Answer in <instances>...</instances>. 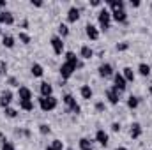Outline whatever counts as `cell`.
<instances>
[{
    "label": "cell",
    "instance_id": "44dd1931",
    "mask_svg": "<svg viewBox=\"0 0 152 150\" xmlns=\"http://www.w3.org/2000/svg\"><path fill=\"white\" fill-rule=\"evenodd\" d=\"M108 5L112 7V12H113V11H124V5H126V4H124L122 0H110Z\"/></svg>",
    "mask_w": 152,
    "mask_h": 150
},
{
    "label": "cell",
    "instance_id": "8fae6325",
    "mask_svg": "<svg viewBox=\"0 0 152 150\" xmlns=\"http://www.w3.org/2000/svg\"><path fill=\"white\" fill-rule=\"evenodd\" d=\"M0 23L12 25V23H14V16H12V12H9V11H2V9H0Z\"/></svg>",
    "mask_w": 152,
    "mask_h": 150
},
{
    "label": "cell",
    "instance_id": "2e32d148",
    "mask_svg": "<svg viewBox=\"0 0 152 150\" xmlns=\"http://www.w3.org/2000/svg\"><path fill=\"white\" fill-rule=\"evenodd\" d=\"M112 18H113L117 23H126V21H127L126 11H113V12H112Z\"/></svg>",
    "mask_w": 152,
    "mask_h": 150
},
{
    "label": "cell",
    "instance_id": "4fadbf2b",
    "mask_svg": "<svg viewBox=\"0 0 152 150\" xmlns=\"http://www.w3.org/2000/svg\"><path fill=\"white\" fill-rule=\"evenodd\" d=\"M66 62H67V64H71V66H75L76 69L83 66V64H81V62L78 60V57H76L73 51H67V53H66Z\"/></svg>",
    "mask_w": 152,
    "mask_h": 150
},
{
    "label": "cell",
    "instance_id": "bcb514c9",
    "mask_svg": "<svg viewBox=\"0 0 152 150\" xmlns=\"http://www.w3.org/2000/svg\"><path fill=\"white\" fill-rule=\"evenodd\" d=\"M67 150H73V149H67Z\"/></svg>",
    "mask_w": 152,
    "mask_h": 150
},
{
    "label": "cell",
    "instance_id": "f35d334b",
    "mask_svg": "<svg viewBox=\"0 0 152 150\" xmlns=\"http://www.w3.org/2000/svg\"><path fill=\"white\" fill-rule=\"evenodd\" d=\"M32 5H36V7H42V2H41V0H32Z\"/></svg>",
    "mask_w": 152,
    "mask_h": 150
},
{
    "label": "cell",
    "instance_id": "7a4b0ae2",
    "mask_svg": "<svg viewBox=\"0 0 152 150\" xmlns=\"http://www.w3.org/2000/svg\"><path fill=\"white\" fill-rule=\"evenodd\" d=\"M57 104H58V101L53 95H50V97H39V106H41L42 111H51V110L57 108Z\"/></svg>",
    "mask_w": 152,
    "mask_h": 150
},
{
    "label": "cell",
    "instance_id": "836d02e7",
    "mask_svg": "<svg viewBox=\"0 0 152 150\" xmlns=\"http://www.w3.org/2000/svg\"><path fill=\"white\" fill-rule=\"evenodd\" d=\"M127 48H129L127 42H120V44H117V50H118V51H126Z\"/></svg>",
    "mask_w": 152,
    "mask_h": 150
},
{
    "label": "cell",
    "instance_id": "7bdbcfd3",
    "mask_svg": "<svg viewBox=\"0 0 152 150\" xmlns=\"http://www.w3.org/2000/svg\"><path fill=\"white\" fill-rule=\"evenodd\" d=\"M115 150H127V149H126V147H117Z\"/></svg>",
    "mask_w": 152,
    "mask_h": 150
},
{
    "label": "cell",
    "instance_id": "3957f363",
    "mask_svg": "<svg viewBox=\"0 0 152 150\" xmlns=\"http://www.w3.org/2000/svg\"><path fill=\"white\" fill-rule=\"evenodd\" d=\"M62 101H64V104H66V106H67V108H69L73 113H76V115H78V113L81 111V110H80V104L76 103V99L71 95V94H66V95L62 97Z\"/></svg>",
    "mask_w": 152,
    "mask_h": 150
},
{
    "label": "cell",
    "instance_id": "cb8c5ba5",
    "mask_svg": "<svg viewBox=\"0 0 152 150\" xmlns=\"http://www.w3.org/2000/svg\"><path fill=\"white\" fill-rule=\"evenodd\" d=\"M122 76L126 78V81H134V71H133L131 67H124Z\"/></svg>",
    "mask_w": 152,
    "mask_h": 150
},
{
    "label": "cell",
    "instance_id": "b9f144b4",
    "mask_svg": "<svg viewBox=\"0 0 152 150\" xmlns=\"http://www.w3.org/2000/svg\"><path fill=\"white\" fill-rule=\"evenodd\" d=\"M131 5H133V7H140V2H138V0L133 2V0H131Z\"/></svg>",
    "mask_w": 152,
    "mask_h": 150
},
{
    "label": "cell",
    "instance_id": "83f0119b",
    "mask_svg": "<svg viewBox=\"0 0 152 150\" xmlns=\"http://www.w3.org/2000/svg\"><path fill=\"white\" fill-rule=\"evenodd\" d=\"M80 149H81V150H94V149H92V143H90V140H88V138H81V140H80Z\"/></svg>",
    "mask_w": 152,
    "mask_h": 150
},
{
    "label": "cell",
    "instance_id": "f1b7e54d",
    "mask_svg": "<svg viewBox=\"0 0 152 150\" xmlns=\"http://www.w3.org/2000/svg\"><path fill=\"white\" fill-rule=\"evenodd\" d=\"M58 34H60V37L69 36V27H67V25H64V23H60V25H58Z\"/></svg>",
    "mask_w": 152,
    "mask_h": 150
},
{
    "label": "cell",
    "instance_id": "30bf717a",
    "mask_svg": "<svg viewBox=\"0 0 152 150\" xmlns=\"http://www.w3.org/2000/svg\"><path fill=\"white\" fill-rule=\"evenodd\" d=\"M85 34L88 36V39H92V41H97V39H99V30H97L92 23H87V27H85Z\"/></svg>",
    "mask_w": 152,
    "mask_h": 150
},
{
    "label": "cell",
    "instance_id": "7dc6e473",
    "mask_svg": "<svg viewBox=\"0 0 152 150\" xmlns=\"http://www.w3.org/2000/svg\"><path fill=\"white\" fill-rule=\"evenodd\" d=\"M0 32H2V30H0Z\"/></svg>",
    "mask_w": 152,
    "mask_h": 150
},
{
    "label": "cell",
    "instance_id": "f6af8a7d",
    "mask_svg": "<svg viewBox=\"0 0 152 150\" xmlns=\"http://www.w3.org/2000/svg\"><path fill=\"white\" fill-rule=\"evenodd\" d=\"M46 150H53V149H51V147H48V149H46Z\"/></svg>",
    "mask_w": 152,
    "mask_h": 150
},
{
    "label": "cell",
    "instance_id": "74e56055",
    "mask_svg": "<svg viewBox=\"0 0 152 150\" xmlns=\"http://www.w3.org/2000/svg\"><path fill=\"white\" fill-rule=\"evenodd\" d=\"M9 85H11V87H18V81H16V78H9Z\"/></svg>",
    "mask_w": 152,
    "mask_h": 150
},
{
    "label": "cell",
    "instance_id": "8992f818",
    "mask_svg": "<svg viewBox=\"0 0 152 150\" xmlns=\"http://www.w3.org/2000/svg\"><path fill=\"white\" fill-rule=\"evenodd\" d=\"M113 79H115V85H113V88H117L118 92H124L126 90V78L122 76V73H117V74H113Z\"/></svg>",
    "mask_w": 152,
    "mask_h": 150
},
{
    "label": "cell",
    "instance_id": "1f68e13d",
    "mask_svg": "<svg viewBox=\"0 0 152 150\" xmlns=\"http://www.w3.org/2000/svg\"><path fill=\"white\" fill-rule=\"evenodd\" d=\"M51 149H53V150H64V143H62L60 140H53Z\"/></svg>",
    "mask_w": 152,
    "mask_h": 150
},
{
    "label": "cell",
    "instance_id": "d6986e66",
    "mask_svg": "<svg viewBox=\"0 0 152 150\" xmlns=\"http://www.w3.org/2000/svg\"><path fill=\"white\" fill-rule=\"evenodd\" d=\"M140 136H142V125H140L138 122H134V124L131 125V138L136 140V138H140Z\"/></svg>",
    "mask_w": 152,
    "mask_h": 150
},
{
    "label": "cell",
    "instance_id": "ffe728a7",
    "mask_svg": "<svg viewBox=\"0 0 152 150\" xmlns=\"http://www.w3.org/2000/svg\"><path fill=\"white\" fill-rule=\"evenodd\" d=\"M30 73H32L34 78H41V76L44 74V69H42V66H41V64H32Z\"/></svg>",
    "mask_w": 152,
    "mask_h": 150
},
{
    "label": "cell",
    "instance_id": "f546056e",
    "mask_svg": "<svg viewBox=\"0 0 152 150\" xmlns=\"http://www.w3.org/2000/svg\"><path fill=\"white\" fill-rule=\"evenodd\" d=\"M5 117H7V118H16V117H18V111H16V110H14V108H5Z\"/></svg>",
    "mask_w": 152,
    "mask_h": 150
},
{
    "label": "cell",
    "instance_id": "e575fe53",
    "mask_svg": "<svg viewBox=\"0 0 152 150\" xmlns=\"http://www.w3.org/2000/svg\"><path fill=\"white\" fill-rule=\"evenodd\" d=\"M2 150H14V145H12L11 141H5V143L2 145Z\"/></svg>",
    "mask_w": 152,
    "mask_h": 150
},
{
    "label": "cell",
    "instance_id": "6da1fadb",
    "mask_svg": "<svg viewBox=\"0 0 152 150\" xmlns=\"http://www.w3.org/2000/svg\"><path fill=\"white\" fill-rule=\"evenodd\" d=\"M97 21H99V27L103 30H108L110 28V21H112V12L106 7H103L99 11V14H97Z\"/></svg>",
    "mask_w": 152,
    "mask_h": 150
},
{
    "label": "cell",
    "instance_id": "7402d4cb",
    "mask_svg": "<svg viewBox=\"0 0 152 150\" xmlns=\"http://www.w3.org/2000/svg\"><path fill=\"white\" fill-rule=\"evenodd\" d=\"M80 94H81V97H83V99H92V88H90L88 85H81Z\"/></svg>",
    "mask_w": 152,
    "mask_h": 150
},
{
    "label": "cell",
    "instance_id": "603a6c76",
    "mask_svg": "<svg viewBox=\"0 0 152 150\" xmlns=\"http://www.w3.org/2000/svg\"><path fill=\"white\" fill-rule=\"evenodd\" d=\"M20 108H21V110H25V111H32V110H34V103H32V99L20 101Z\"/></svg>",
    "mask_w": 152,
    "mask_h": 150
},
{
    "label": "cell",
    "instance_id": "277c9868",
    "mask_svg": "<svg viewBox=\"0 0 152 150\" xmlns=\"http://www.w3.org/2000/svg\"><path fill=\"white\" fill-rule=\"evenodd\" d=\"M75 71H76V67L71 66V64H67V62H64L60 66V76H62V79H69L71 76L75 74Z\"/></svg>",
    "mask_w": 152,
    "mask_h": 150
},
{
    "label": "cell",
    "instance_id": "ac0fdd59",
    "mask_svg": "<svg viewBox=\"0 0 152 150\" xmlns=\"http://www.w3.org/2000/svg\"><path fill=\"white\" fill-rule=\"evenodd\" d=\"M67 20H69L71 23H75V21H78V20H80V9H78V7H75V5H73V7L67 11Z\"/></svg>",
    "mask_w": 152,
    "mask_h": 150
},
{
    "label": "cell",
    "instance_id": "484cf974",
    "mask_svg": "<svg viewBox=\"0 0 152 150\" xmlns=\"http://www.w3.org/2000/svg\"><path fill=\"white\" fill-rule=\"evenodd\" d=\"M138 104H140V97H136V95H131V97L127 99V108L134 110V108H138Z\"/></svg>",
    "mask_w": 152,
    "mask_h": 150
},
{
    "label": "cell",
    "instance_id": "d4e9b609",
    "mask_svg": "<svg viewBox=\"0 0 152 150\" xmlns=\"http://www.w3.org/2000/svg\"><path fill=\"white\" fill-rule=\"evenodd\" d=\"M138 73H140L142 76H149L151 74V66L145 64V62H142V64L138 66Z\"/></svg>",
    "mask_w": 152,
    "mask_h": 150
},
{
    "label": "cell",
    "instance_id": "52a82bcc",
    "mask_svg": "<svg viewBox=\"0 0 152 150\" xmlns=\"http://www.w3.org/2000/svg\"><path fill=\"white\" fill-rule=\"evenodd\" d=\"M97 71H99V76H101V78H112V76H113V67H112V64H108V62H106V64H101Z\"/></svg>",
    "mask_w": 152,
    "mask_h": 150
},
{
    "label": "cell",
    "instance_id": "d6a6232c",
    "mask_svg": "<svg viewBox=\"0 0 152 150\" xmlns=\"http://www.w3.org/2000/svg\"><path fill=\"white\" fill-rule=\"evenodd\" d=\"M39 133H41V134H50V133H51V129H50V125L41 124V125H39Z\"/></svg>",
    "mask_w": 152,
    "mask_h": 150
},
{
    "label": "cell",
    "instance_id": "5b68a950",
    "mask_svg": "<svg viewBox=\"0 0 152 150\" xmlns=\"http://www.w3.org/2000/svg\"><path fill=\"white\" fill-rule=\"evenodd\" d=\"M51 48H53L55 55H62V51H64V42H62V37H60V36L51 37Z\"/></svg>",
    "mask_w": 152,
    "mask_h": 150
},
{
    "label": "cell",
    "instance_id": "8d00e7d4",
    "mask_svg": "<svg viewBox=\"0 0 152 150\" xmlns=\"http://www.w3.org/2000/svg\"><path fill=\"white\" fill-rule=\"evenodd\" d=\"M96 110H97V111H103V110H104V103H103V101L96 103Z\"/></svg>",
    "mask_w": 152,
    "mask_h": 150
},
{
    "label": "cell",
    "instance_id": "9a60e30c",
    "mask_svg": "<svg viewBox=\"0 0 152 150\" xmlns=\"http://www.w3.org/2000/svg\"><path fill=\"white\" fill-rule=\"evenodd\" d=\"M18 97H20V101L32 99V90L27 88V87H20V88H18Z\"/></svg>",
    "mask_w": 152,
    "mask_h": 150
},
{
    "label": "cell",
    "instance_id": "5bb4252c",
    "mask_svg": "<svg viewBox=\"0 0 152 150\" xmlns=\"http://www.w3.org/2000/svg\"><path fill=\"white\" fill-rule=\"evenodd\" d=\"M96 141H97L101 147H106V145H108V134H106L103 129H99V131L96 133Z\"/></svg>",
    "mask_w": 152,
    "mask_h": 150
},
{
    "label": "cell",
    "instance_id": "9c48e42d",
    "mask_svg": "<svg viewBox=\"0 0 152 150\" xmlns=\"http://www.w3.org/2000/svg\"><path fill=\"white\" fill-rule=\"evenodd\" d=\"M118 94H120V92H118L117 88H113V87L106 90V99H108L110 104H118V101H120V99H118Z\"/></svg>",
    "mask_w": 152,
    "mask_h": 150
},
{
    "label": "cell",
    "instance_id": "7c38bea8",
    "mask_svg": "<svg viewBox=\"0 0 152 150\" xmlns=\"http://www.w3.org/2000/svg\"><path fill=\"white\" fill-rule=\"evenodd\" d=\"M39 90H41V97H50V95H53V87H51L50 83H46V81L41 83Z\"/></svg>",
    "mask_w": 152,
    "mask_h": 150
},
{
    "label": "cell",
    "instance_id": "ee69618b",
    "mask_svg": "<svg viewBox=\"0 0 152 150\" xmlns=\"http://www.w3.org/2000/svg\"><path fill=\"white\" fill-rule=\"evenodd\" d=\"M149 92H151V95H152V85H151V88H149Z\"/></svg>",
    "mask_w": 152,
    "mask_h": 150
},
{
    "label": "cell",
    "instance_id": "ab89813d",
    "mask_svg": "<svg viewBox=\"0 0 152 150\" xmlns=\"http://www.w3.org/2000/svg\"><path fill=\"white\" fill-rule=\"evenodd\" d=\"M90 5H94V7H99V5H101V2H99V0H92V2H90Z\"/></svg>",
    "mask_w": 152,
    "mask_h": 150
},
{
    "label": "cell",
    "instance_id": "4316f807",
    "mask_svg": "<svg viewBox=\"0 0 152 150\" xmlns=\"http://www.w3.org/2000/svg\"><path fill=\"white\" fill-rule=\"evenodd\" d=\"M2 44H4L5 48H9V50L14 48V37H12V36H4V37H2Z\"/></svg>",
    "mask_w": 152,
    "mask_h": 150
},
{
    "label": "cell",
    "instance_id": "ba28073f",
    "mask_svg": "<svg viewBox=\"0 0 152 150\" xmlns=\"http://www.w3.org/2000/svg\"><path fill=\"white\" fill-rule=\"evenodd\" d=\"M11 101H12V92H11V90H4L2 95H0V106L5 110V108H9Z\"/></svg>",
    "mask_w": 152,
    "mask_h": 150
},
{
    "label": "cell",
    "instance_id": "60d3db41",
    "mask_svg": "<svg viewBox=\"0 0 152 150\" xmlns=\"http://www.w3.org/2000/svg\"><path fill=\"white\" fill-rule=\"evenodd\" d=\"M5 69H7V66L2 62V64H0V73H5Z\"/></svg>",
    "mask_w": 152,
    "mask_h": 150
},
{
    "label": "cell",
    "instance_id": "e0dca14e",
    "mask_svg": "<svg viewBox=\"0 0 152 150\" xmlns=\"http://www.w3.org/2000/svg\"><path fill=\"white\" fill-rule=\"evenodd\" d=\"M80 57L85 58V60H90V58L94 57V50H92L90 46H81V50H80Z\"/></svg>",
    "mask_w": 152,
    "mask_h": 150
},
{
    "label": "cell",
    "instance_id": "4dcf8cb0",
    "mask_svg": "<svg viewBox=\"0 0 152 150\" xmlns=\"http://www.w3.org/2000/svg\"><path fill=\"white\" fill-rule=\"evenodd\" d=\"M18 37H20V41H21L23 44H30V36H28V34L20 32V34H18Z\"/></svg>",
    "mask_w": 152,
    "mask_h": 150
},
{
    "label": "cell",
    "instance_id": "d590c367",
    "mask_svg": "<svg viewBox=\"0 0 152 150\" xmlns=\"http://www.w3.org/2000/svg\"><path fill=\"white\" fill-rule=\"evenodd\" d=\"M112 131H113V133H120V124H118V122H113V124H112Z\"/></svg>",
    "mask_w": 152,
    "mask_h": 150
}]
</instances>
